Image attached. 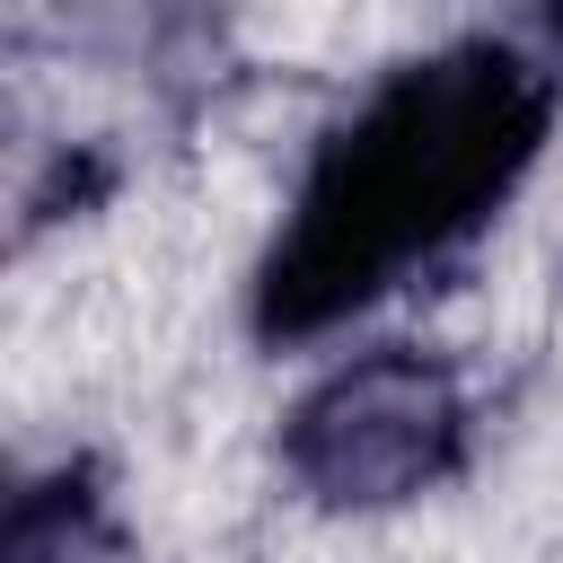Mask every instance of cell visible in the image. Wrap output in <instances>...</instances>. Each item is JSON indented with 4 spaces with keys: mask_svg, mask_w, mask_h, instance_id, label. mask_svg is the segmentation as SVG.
Here are the masks:
<instances>
[{
    "mask_svg": "<svg viewBox=\"0 0 563 563\" xmlns=\"http://www.w3.org/2000/svg\"><path fill=\"white\" fill-rule=\"evenodd\" d=\"M545 123L554 97L510 44H457L387 70L361 114L317 141L255 273V325L299 343L387 299L413 264H440L537 167Z\"/></svg>",
    "mask_w": 563,
    "mask_h": 563,
    "instance_id": "6da1fadb",
    "label": "cell"
},
{
    "mask_svg": "<svg viewBox=\"0 0 563 563\" xmlns=\"http://www.w3.org/2000/svg\"><path fill=\"white\" fill-rule=\"evenodd\" d=\"M466 378L440 352L413 343H369L343 352L334 369H317L290 413H282V475L317 501V510H405L422 493H440L466 466Z\"/></svg>",
    "mask_w": 563,
    "mask_h": 563,
    "instance_id": "7a4b0ae2",
    "label": "cell"
},
{
    "mask_svg": "<svg viewBox=\"0 0 563 563\" xmlns=\"http://www.w3.org/2000/svg\"><path fill=\"white\" fill-rule=\"evenodd\" d=\"M114 554V510L97 493L88 466H44L9 493V519H0V563H106Z\"/></svg>",
    "mask_w": 563,
    "mask_h": 563,
    "instance_id": "3957f363",
    "label": "cell"
},
{
    "mask_svg": "<svg viewBox=\"0 0 563 563\" xmlns=\"http://www.w3.org/2000/svg\"><path fill=\"white\" fill-rule=\"evenodd\" d=\"M537 18H545V35H554V53H563V0H528Z\"/></svg>",
    "mask_w": 563,
    "mask_h": 563,
    "instance_id": "277c9868",
    "label": "cell"
}]
</instances>
